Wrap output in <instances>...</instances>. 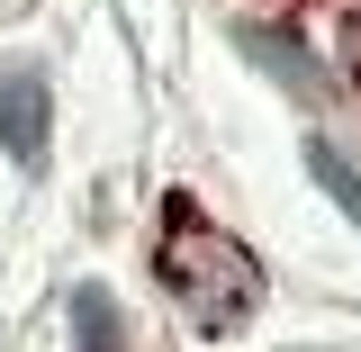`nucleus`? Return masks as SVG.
Masks as SVG:
<instances>
[{
  "label": "nucleus",
  "instance_id": "4",
  "mask_svg": "<svg viewBox=\"0 0 361 352\" xmlns=\"http://www.w3.org/2000/svg\"><path fill=\"white\" fill-rule=\"evenodd\" d=\"M244 54H253V63H271V73H280V82H298V99H325V73H316V54L298 37L280 45L271 37V28H244Z\"/></svg>",
  "mask_w": 361,
  "mask_h": 352
},
{
  "label": "nucleus",
  "instance_id": "2",
  "mask_svg": "<svg viewBox=\"0 0 361 352\" xmlns=\"http://www.w3.org/2000/svg\"><path fill=\"white\" fill-rule=\"evenodd\" d=\"M0 135H9L18 163L45 154V82H37V73H9V82H0Z\"/></svg>",
  "mask_w": 361,
  "mask_h": 352
},
{
  "label": "nucleus",
  "instance_id": "5",
  "mask_svg": "<svg viewBox=\"0 0 361 352\" xmlns=\"http://www.w3.org/2000/svg\"><path fill=\"white\" fill-rule=\"evenodd\" d=\"M73 325H82V352H118V316H109V298H99V289H82V298H73Z\"/></svg>",
  "mask_w": 361,
  "mask_h": 352
},
{
  "label": "nucleus",
  "instance_id": "3",
  "mask_svg": "<svg viewBox=\"0 0 361 352\" xmlns=\"http://www.w3.org/2000/svg\"><path fill=\"white\" fill-rule=\"evenodd\" d=\"M307 172L325 181V199H334V208L361 226V154L343 145V135H316V145H307Z\"/></svg>",
  "mask_w": 361,
  "mask_h": 352
},
{
  "label": "nucleus",
  "instance_id": "1",
  "mask_svg": "<svg viewBox=\"0 0 361 352\" xmlns=\"http://www.w3.org/2000/svg\"><path fill=\"white\" fill-rule=\"evenodd\" d=\"M154 280H163V298H172L190 325H244V316L262 308V271H253V253H244L217 217H199L190 199L163 208Z\"/></svg>",
  "mask_w": 361,
  "mask_h": 352
}]
</instances>
